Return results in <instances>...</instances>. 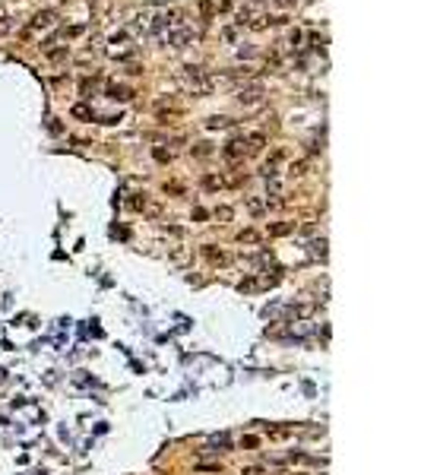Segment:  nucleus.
Wrapping results in <instances>:
<instances>
[{
	"mask_svg": "<svg viewBox=\"0 0 421 475\" xmlns=\"http://www.w3.org/2000/svg\"><path fill=\"white\" fill-rule=\"evenodd\" d=\"M203 257L209 260V263H225V253H222V250H216V247H209V244L203 247Z\"/></svg>",
	"mask_w": 421,
	"mask_h": 475,
	"instance_id": "nucleus-10",
	"label": "nucleus"
},
{
	"mask_svg": "<svg viewBox=\"0 0 421 475\" xmlns=\"http://www.w3.org/2000/svg\"><path fill=\"white\" fill-rule=\"evenodd\" d=\"M216 219H225V222H228V219H231V209H228V206H222V209H216Z\"/></svg>",
	"mask_w": 421,
	"mask_h": 475,
	"instance_id": "nucleus-23",
	"label": "nucleus"
},
{
	"mask_svg": "<svg viewBox=\"0 0 421 475\" xmlns=\"http://www.w3.org/2000/svg\"><path fill=\"white\" fill-rule=\"evenodd\" d=\"M288 45H291V48H298V45H301V32H298V29L288 32Z\"/></svg>",
	"mask_w": 421,
	"mask_h": 475,
	"instance_id": "nucleus-20",
	"label": "nucleus"
},
{
	"mask_svg": "<svg viewBox=\"0 0 421 475\" xmlns=\"http://www.w3.org/2000/svg\"><path fill=\"white\" fill-rule=\"evenodd\" d=\"M73 117L89 120V117H92V108H89V105H73Z\"/></svg>",
	"mask_w": 421,
	"mask_h": 475,
	"instance_id": "nucleus-15",
	"label": "nucleus"
},
{
	"mask_svg": "<svg viewBox=\"0 0 421 475\" xmlns=\"http://www.w3.org/2000/svg\"><path fill=\"white\" fill-rule=\"evenodd\" d=\"M263 95H266V86L260 83V79H253V83H247V86H241V89L235 92L238 105H260V102H263Z\"/></svg>",
	"mask_w": 421,
	"mask_h": 475,
	"instance_id": "nucleus-2",
	"label": "nucleus"
},
{
	"mask_svg": "<svg viewBox=\"0 0 421 475\" xmlns=\"http://www.w3.org/2000/svg\"><path fill=\"white\" fill-rule=\"evenodd\" d=\"M105 95H108V98H114V102H127V98H130V89H127V86L111 83L108 89H105Z\"/></svg>",
	"mask_w": 421,
	"mask_h": 475,
	"instance_id": "nucleus-7",
	"label": "nucleus"
},
{
	"mask_svg": "<svg viewBox=\"0 0 421 475\" xmlns=\"http://www.w3.org/2000/svg\"><path fill=\"white\" fill-rule=\"evenodd\" d=\"M48 57H51V60H64V57H66V48H57V51H48Z\"/></svg>",
	"mask_w": 421,
	"mask_h": 475,
	"instance_id": "nucleus-22",
	"label": "nucleus"
},
{
	"mask_svg": "<svg viewBox=\"0 0 421 475\" xmlns=\"http://www.w3.org/2000/svg\"><path fill=\"white\" fill-rule=\"evenodd\" d=\"M190 152H193V156H199V158H206V156H212V143H193Z\"/></svg>",
	"mask_w": 421,
	"mask_h": 475,
	"instance_id": "nucleus-12",
	"label": "nucleus"
},
{
	"mask_svg": "<svg viewBox=\"0 0 421 475\" xmlns=\"http://www.w3.org/2000/svg\"><path fill=\"white\" fill-rule=\"evenodd\" d=\"M190 42H193V32L190 29H180V32H171V35H168V45H171V48H187Z\"/></svg>",
	"mask_w": 421,
	"mask_h": 475,
	"instance_id": "nucleus-5",
	"label": "nucleus"
},
{
	"mask_svg": "<svg viewBox=\"0 0 421 475\" xmlns=\"http://www.w3.org/2000/svg\"><path fill=\"white\" fill-rule=\"evenodd\" d=\"M247 209H250L253 212V216H263V212H266V203H263V200H247Z\"/></svg>",
	"mask_w": 421,
	"mask_h": 475,
	"instance_id": "nucleus-14",
	"label": "nucleus"
},
{
	"mask_svg": "<svg viewBox=\"0 0 421 475\" xmlns=\"http://www.w3.org/2000/svg\"><path fill=\"white\" fill-rule=\"evenodd\" d=\"M222 156L228 158V162H238V158H244V156H247V143H244V136L231 139V143L222 149Z\"/></svg>",
	"mask_w": 421,
	"mask_h": 475,
	"instance_id": "nucleus-3",
	"label": "nucleus"
},
{
	"mask_svg": "<svg viewBox=\"0 0 421 475\" xmlns=\"http://www.w3.org/2000/svg\"><path fill=\"white\" fill-rule=\"evenodd\" d=\"M152 156H155L158 162H171V152H168V149H162V146H155V149H152Z\"/></svg>",
	"mask_w": 421,
	"mask_h": 475,
	"instance_id": "nucleus-18",
	"label": "nucleus"
},
{
	"mask_svg": "<svg viewBox=\"0 0 421 475\" xmlns=\"http://www.w3.org/2000/svg\"><path fill=\"white\" fill-rule=\"evenodd\" d=\"M241 475H263V469L260 466H247V469H241Z\"/></svg>",
	"mask_w": 421,
	"mask_h": 475,
	"instance_id": "nucleus-24",
	"label": "nucleus"
},
{
	"mask_svg": "<svg viewBox=\"0 0 421 475\" xmlns=\"http://www.w3.org/2000/svg\"><path fill=\"white\" fill-rule=\"evenodd\" d=\"M295 3H298V0H272V6H276V10H295Z\"/></svg>",
	"mask_w": 421,
	"mask_h": 475,
	"instance_id": "nucleus-17",
	"label": "nucleus"
},
{
	"mask_svg": "<svg viewBox=\"0 0 421 475\" xmlns=\"http://www.w3.org/2000/svg\"><path fill=\"white\" fill-rule=\"evenodd\" d=\"M203 187H206V190H219V187H225V178H219V175H206V178H203Z\"/></svg>",
	"mask_w": 421,
	"mask_h": 475,
	"instance_id": "nucleus-11",
	"label": "nucleus"
},
{
	"mask_svg": "<svg viewBox=\"0 0 421 475\" xmlns=\"http://www.w3.org/2000/svg\"><path fill=\"white\" fill-rule=\"evenodd\" d=\"M199 13H203V16H212V13H216V6H212L209 0H203V3H199Z\"/></svg>",
	"mask_w": 421,
	"mask_h": 475,
	"instance_id": "nucleus-19",
	"label": "nucleus"
},
{
	"mask_svg": "<svg viewBox=\"0 0 421 475\" xmlns=\"http://www.w3.org/2000/svg\"><path fill=\"white\" fill-rule=\"evenodd\" d=\"M304 168H307V165H304V162H295V165H291V168H288V171H291V175H304Z\"/></svg>",
	"mask_w": 421,
	"mask_h": 475,
	"instance_id": "nucleus-25",
	"label": "nucleus"
},
{
	"mask_svg": "<svg viewBox=\"0 0 421 475\" xmlns=\"http://www.w3.org/2000/svg\"><path fill=\"white\" fill-rule=\"evenodd\" d=\"M13 29V23H10V19H6V16H0V35H6V32H10Z\"/></svg>",
	"mask_w": 421,
	"mask_h": 475,
	"instance_id": "nucleus-21",
	"label": "nucleus"
},
{
	"mask_svg": "<svg viewBox=\"0 0 421 475\" xmlns=\"http://www.w3.org/2000/svg\"><path fill=\"white\" fill-rule=\"evenodd\" d=\"M244 143H247V156H257V152H263V146H266V133H250Z\"/></svg>",
	"mask_w": 421,
	"mask_h": 475,
	"instance_id": "nucleus-6",
	"label": "nucleus"
},
{
	"mask_svg": "<svg viewBox=\"0 0 421 475\" xmlns=\"http://www.w3.org/2000/svg\"><path fill=\"white\" fill-rule=\"evenodd\" d=\"M310 253H313V257H326V241L323 238L313 241V244H310Z\"/></svg>",
	"mask_w": 421,
	"mask_h": 475,
	"instance_id": "nucleus-16",
	"label": "nucleus"
},
{
	"mask_svg": "<svg viewBox=\"0 0 421 475\" xmlns=\"http://www.w3.org/2000/svg\"><path fill=\"white\" fill-rule=\"evenodd\" d=\"M54 19H57V13L54 10H38L35 16H32V29H48V25H54Z\"/></svg>",
	"mask_w": 421,
	"mask_h": 475,
	"instance_id": "nucleus-4",
	"label": "nucleus"
},
{
	"mask_svg": "<svg viewBox=\"0 0 421 475\" xmlns=\"http://www.w3.org/2000/svg\"><path fill=\"white\" fill-rule=\"evenodd\" d=\"M291 231H295V225H291V222H279V225H269V235H272V238L291 235Z\"/></svg>",
	"mask_w": 421,
	"mask_h": 475,
	"instance_id": "nucleus-8",
	"label": "nucleus"
},
{
	"mask_svg": "<svg viewBox=\"0 0 421 475\" xmlns=\"http://www.w3.org/2000/svg\"><path fill=\"white\" fill-rule=\"evenodd\" d=\"M231 124H235L231 117H219V114L206 120V127H209V130H225V127H231Z\"/></svg>",
	"mask_w": 421,
	"mask_h": 475,
	"instance_id": "nucleus-9",
	"label": "nucleus"
},
{
	"mask_svg": "<svg viewBox=\"0 0 421 475\" xmlns=\"http://www.w3.org/2000/svg\"><path fill=\"white\" fill-rule=\"evenodd\" d=\"M184 89L190 92V95H199V98H206V95H212V89H216V79L209 76V73L203 70V67H184Z\"/></svg>",
	"mask_w": 421,
	"mask_h": 475,
	"instance_id": "nucleus-1",
	"label": "nucleus"
},
{
	"mask_svg": "<svg viewBox=\"0 0 421 475\" xmlns=\"http://www.w3.org/2000/svg\"><path fill=\"white\" fill-rule=\"evenodd\" d=\"M238 241H241V244H257V241H260V235H257L253 228H244V231L238 235Z\"/></svg>",
	"mask_w": 421,
	"mask_h": 475,
	"instance_id": "nucleus-13",
	"label": "nucleus"
}]
</instances>
